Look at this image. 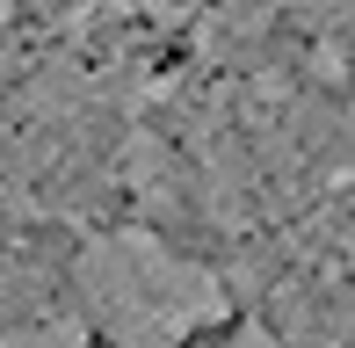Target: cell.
<instances>
[{"label": "cell", "mask_w": 355, "mask_h": 348, "mask_svg": "<svg viewBox=\"0 0 355 348\" xmlns=\"http://www.w3.org/2000/svg\"><path fill=\"white\" fill-rule=\"evenodd\" d=\"M211 348H283V341H276V327H261V320H225Z\"/></svg>", "instance_id": "3"}, {"label": "cell", "mask_w": 355, "mask_h": 348, "mask_svg": "<svg viewBox=\"0 0 355 348\" xmlns=\"http://www.w3.org/2000/svg\"><path fill=\"white\" fill-rule=\"evenodd\" d=\"M80 320L109 348H189L232 320V290L211 261L167 247L153 225L87 232L73 247Z\"/></svg>", "instance_id": "1"}, {"label": "cell", "mask_w": 355, "mask_h": 348, "mask_svg": "<svg viewBox=\"0 0 355 348\" xmlns=\"http://www.w3.org/2000/svg\"><path fill=\"white\" fill-rule=\"evenodd\" d=\"M0 348H94V327L80 312H37V320L0 327Z\"/></svg>", "instance_id": "2"}]
</instances>
